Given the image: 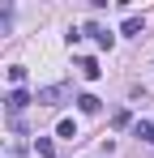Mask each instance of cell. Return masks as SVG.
I'll list each match as a JSON object with an SVG mask.
<instances>
[{
	"mask_svg": "<svg viewBox=\"0 0 154 158\" xmlns=\"http://www.w3.org/2000/svg\"><path fill=\"white\" fill-rule=\"evenodd\" d=\"M64 94H69L64 85H47V90H39V98H34V103H43V107H60V98H64Z\"/></svg>",
	"mask_w": 154,
	"mask_h": 158,
	"instance_id": "cell-1",
	"label": "cell"
},
{
	"mask_svg": "<svg viewBox=\"0 0 154 158\" xmlns=\"http://www.w3.org/2000/svg\"><path fill=\"white\" fill-rule=\"evenodd\" d=\"M77 69H81V77H86V81H99V77H103V69H99V60H94V56H81V60H77Z\"/></svg>",
	"mask_w": 154,
	"mask_h": 158,
	"instance_id": "cell-2",
	"label": "cell"
},
{
	"mask_svg": "<svg viewBox=\"0 0 154 158\" xmlns=\"http://www.w3.org/2000/svg\"><path fill=\"white\" fill-rule=\"evenodd\" d=\"M86 34H94V43L107 47V52H111V43H116V34H111V30H103V26H86Z\"/></svg>",
	"mask_w": 154,
	"mask_h": 158,
	"instance_id": "cell-3",
	"label": "cell"
},
{
	"mask_svg": "<svg viewBox=\"0 0 154 158\" xmlns=\"http://www.w3.org/2000/svg\"><path fill=\"white\" fill-rule=\"evenodd\" d=\"M4 107H9V111H26V107H30V94H26V90H13V94L4 98Z\"/></svg>",
	"mask_w": 154,
	"mask_h": 158,
	"instance_id": "cell-4",
	"label": "cell"
},
{
	"mask_svg": "<svg viewBox=\"0 0 154 158\" xmlns=\"http://www.w3.org/2000/svg\"><path fill=\"white\" fill-rule=\"evenodd\" d=\"M141 26H146V22H141L137 13H128V17H124V26H120V34H141Z\"/></svg>",
	"mask_w": 154,
	"mask_h": 158,
	"instance_id": "cell-5",
	"label": "cell"
},
{
	"mask_svg": "<svg viewBox=\"0 0 154 158\" xmlns=\"http://www.w3.org/2000/svg\"><path fill=\"white\" fill-rule=\"evenodd\" d=\"M77 107H81L86 115H94V111H99V98H94V94H77Z\"/></svg>",
	"mask_w": 154,
	"mask_h": 158,
	"instance_id": "cell-6",
	"label": "cell"
},
{
	"mask_svg": "<svg viewBox=\"0 0 154 158\" xmlns=\"http://www.w3.org/2000/svg\"><path fill=\"white\" fill-rule=\"evenodd\" d=\"M56 132H60L64 141H73V137H77V124H73V120H60V128H56Z\"/></svg>",
	"mask_w": 154,
	"mask_h": 158,
	"instance_id": "cell-7",
	"label": "cell"
},
{
	"mask_svg": "<svg viewBox=\"0 0 154 158\" xmlns=\"http://www.w3.org/2000/svg\"><path fill=\"white\" fill-rule=\"evenodd\" d=\"M34 150H39L43 158H51V141H47V137H39V141H34Z\"/></svg>",
	"mask_w": 154,
	"mask_h": 158,
	"instance_id": "cell-8",
	"label": "cell"
},
{
	"mask_svg": "<svg viewBox=\"0 0 154 158\" xmlns=\"http://www.w3.org/2000/svg\"><path fill=\"white\" fill-rule=\"evenodd\" d=\"M9 81H17V85L26 81V69H22V64H13V69H9Z\"/></svg>",
	"mask_w": 154,
	"mask_h": 158,
	"instance_id": "cell-9",
	"label": "cell"
},
{
	"mask_svg": "<svg viewBox=\"0 0 154 158\" xmlns=\"http://www.w3.org/2000/svg\"><path fill=\"white\" fill-rule=\"evenodd\" d=\"M137 137H146V141L154 145V124H137Z\"/></svg>",
	"mask_w": 154,
	"mask_h": 158,
	"instance_id": "cell-10",
	"label": "cell"
}]
</instances>
